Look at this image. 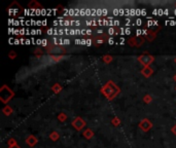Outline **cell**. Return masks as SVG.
Wrapping results in <instances>:
<instances>
[{"label": "cell", "instance_id": "277c9868", "mask_svg": "<svg viewBox=\"0 0 176 148\" xmlns=\"http://www.w3.org/2000/svg\"><path fill=\"white\" fill-rule=\"evenodd\" d=\"M139 61L147 67V65L149 64L150 62H152V57H140L139 58Z\"/></svg>", "mask_w": 176, "mask_h": 148}, {"label": "cell", "instance_id": "30bf717a", "mask_svg": "<svg viewBox=\"0 0 176 148\" xmlns=\"http://www.w3.org/2000/svg\"><path fill=\"white\" fill-rule=\"evenodd\" d=\"M172 131H173V132H174V133L176 134V126L174 127V128H173V129H172Z\"/></svg>", "mask_w": 176, "mask_h": 148}, {"label": "cell", "instance_id": "8992f818", "mask_svg": "<svg viewBox=\"0 0 176 148\" xmlns=\"http://www.w3.org/2000/svg\"><path fill=\"white\" fill-rule=\"evenodd\" d=\"M142 73L144 74L145 76H149L150 74L152 73V70H151V69L149 68V67L147 66V67H145V69H144V70L142 71Z\"/></svg>", "mask_w": 176, "mask_h": 148}, {"label": "cell", "instance_id": "7a4b0ae2", "mask_svg": "<svg viewBox=\"0 0 176 148\" xmlns=\"http://www.w3.org/2000/svg\"><path fill=\"white\" fill-rule=\"evenodd\" d=\"M72 124H73V127H75L77 130H82V127H85V121L82 119V118H79V117H77L75 120H73V122H72Z\"/></svg>", "mask_w": 176, "mask_h": 148}, {"label": "cell", "instance_id": "6da1fadb", "mask_svg": "<svg viewBox=\"0 0 176 148\" xmlns=\"http://www.w3.org/2000/svg\"><path fill=\"white\" fill-rule=\"evenodd\" d=\"M92 43L94 45H99L101 43H104L107 41L108 35L105 33H101V34H96V35L92 36Z\"/></svg>", "mask_w": 176, "mask_h": 148}, {"label": "cell", "instance_id": "3957f363", "mask_svg": "<svg viewBox=\"0 0 176 148\" xmlns=\"http://www.w3.org/2000/svg\"><path fill=\"white\" fill-rule=\"evenodd\" d=\"M140 127H141V129H142L143 131H148V130L151 128V124H150L149 120L144 119V120H143V121L140 124Z\"/></svg>", "mask_w": 176, "mask_h": 148}, {"label": "cell", "instance_id": "5b68a950", "mask_svg": "<svg viewBox=\"0 0 176 148\" xmlns=\"http://www.w3.org/2000/svg\"><path fill=\"white\" fill-rule=\"evenodd\" d=\"M37 142L36 141V138L35 137H33V136H30L29 138H28V140H27V143L30 145V146H33L34 144Z\"/></svg>", "mask_w": 176, "mask_h": 148}, {"label": "cell", "instance_id": "52a82bcc", "mask_svg": "<svg viewBox=\"0 0 176 148\" xmlns=\"http://www.w3.org/2000/svg\"><path fill=\"white\" fill-rule=\"evenodd\" d=\"M85 136L87 138H91L92 136H93V133H92L91 130H87V131L85 132Z\"/></svg>", "mask_w": 176, "mask_h": 148}, {"label": "cell", "instance_id": "9c48e42d", "mask_svg": "<svg viewBox=\"0 0 176 148\" xmlns=\"http://www.w3.org/2000/svg\"><path fill=\"white\" fill-rule=\"evenodd\" d=\"M63 115H64V114H61V115H60V119H61V120L64 119V116H63Z\"/></svg>", "mask_w": 176, "mask_h": 148}, {"label": "cell", "instance_id": "ba28073f", "mask_svg": "<svg viewBox=\"0 0 176 148\" xmlns=\"http://www.w3.org/2000/svg\"><path fill=\"white\" fill-rule=\"evenodd\" d=\"M151 101V98H150V96H146L145 97V102H150Z\"/></svg>", "mask_w": 176, "mask_h": 148}]
</instances>
